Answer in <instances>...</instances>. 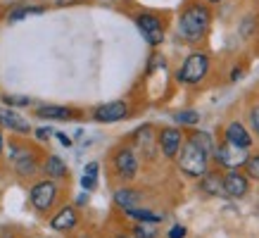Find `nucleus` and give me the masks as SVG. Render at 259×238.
Returning a JSON list of instances; mask_svg holds the SVG:
<instances>
[{"mask_svg": "<svg viewBox=\"0 0 259 238\" xmlns=\"http://www.w3.org/2000/svg\"><path fill=\"white\" fill-rule=\"evenodd\" d=\"M202 179V190L204 193H224V179L219 174H207L204 172Z\"/></svg>", "mask_w": 259, "mask_h": 238, "instance_id": "a211bd4d", "label": "nucleus"}, {"mask_svg": "<svg viewBox=\"0 0 259 238\" xmlns=\"http://www.w3.org/2000/svg\"><path fill=\"white\" fill-rule=\"evenodd\" d=\"M126 214L128 217H134V219H138V222H155L157 224L162 217L155 212H150V210H141V207H131V210H126Z\"/></svg>", "mask_w": 259, "mask_h": 238, "instance_id": "aec40b11", "label": "nucleus"}, {"mask_svg": "<svg viewBox=\"0 0 259 238\" xmlns=\"http://www.w3.org/2000/svg\"><path fill=\"white\" fill-rule=\"evenodd\" d=\"M0 152H3V134H0Z\"/></svg>", "mask_w": 259, "mask_h": 238, "instance_id": "7c9ffc66", "label": "nucleus"}, {"mask_svg": "<svg viewBox=\"0 0 259 238\" xmlns=\"http://www.w3.org/2000/svg\"><path fill=\"white\" fill-rule=\"evenodd\" d=\"M95 183H98V176H81V186H83V190H93Z\"/></svg>", "mask_w": 259, "mask_h": 238, "instance_id": "a878e982", "label": "nucleus"}, {"mask_svg": "<svg viewBox=\"0 0 259 238\" xmlns=\"http://www.w3.org/2000/svg\"><path fill=\"white\" fill-rule=\"evenodd\" d=\"M207 71H209V60L204 53H193V55L183 62V67L179 69L176 74V79L181 84H200V81L207 76Z\"/></svg>", "mask_w": 259, "mask_h": 238, "instance_id": "7ed1b4c3", "label": "nucleus"}, {"mask_svg": "<svg viewBox=\"0 0 259 238\" xmlns=\"http://www.w3.org/2000/svg\"><path fill=\"white\" fill-rule=\"evenodd\" d=\"M0 124L5 129L17 131V134H29V131H31L29 122H26L22 114H17L15 110H5V107H0Z\"/></svg>", "mask_w": 259, "mask_h": 238, "instance_id": "9b49d317", "label": "nucleus"}, {"mask_svg": "<svg viewBox=\"0 0 259 238\" xmlns=\"http://www.w3.org/2000/svg\"><path fill=\"white\" fill-rule=\"evenodd\" d=\"M126 114H128V105H126L124 100H112V103H105V105H100V107L93 112L95 122H102V124L121 122Z\"/></svg>", "mask_w": 259, "mask_h": 238, "instance_id": "6e6552de", "label": "nucleus"}, {"mask_svg": "<svg viewBox=\"0 0 259 238\" xmlns=\"http://www.w3.org/2000/svg\"><path fill=\"white\" fill-rule=\"evenodd\" d=\"M179 152H181V157H179L181 172H186L188 176H202L204 172H207L209 155H207V152H202L197 145H193V143L188 141Z\"/></svg>", "mask_w": 259, "mask_h": 238, "instance_id": "f03ea898", "label": "nucleus"}, {"mask_svg": "<svg viewBox=\"0 0 259 238\" xmlns=\"http://www.w3.org/2000/svg\"><path fill=\"white\" fill-rule=\"evenodd\" d=\"M209 22H212V17H209V10L204 5H190L181 15V36L186 41H200L209 29Z\"/></svg>", "mask_w": 259, "mask_h": 238, "instance_id": "f257e3e1", "label": "nucleus"}, {"mask_svg": "<svg viewBox=\"0 0 259 238\" xmlns=\"http://www.w3.org/2000/svg\"><path fill=\"white\" fill-rule=\"evenodd\" d=\"M186 236V229L183 226H174L171 231H169V238H183Z\"/></svg>", "mask_w": 259, "mask_h": 238, "instance_id": "c85d7f7f", "label": "nucleus"}, {"mask_svg": "<svg viewBox=\"0 0 259 238\" xmlns=\"http://www.w3.org/2000/svg\"><path fill=\"white\" fill-rule=\"evenodd\" d=\"M217 160H219L221 167H228V169L243 167L247 162V148H240V145H233V143H224V145L217 148Z\"/></svg>", "mask_w": 259, "mask_h": 238, "instance_id": "423d86ee", "label": "nucleus"}, {"mask_svg": "<svg viewBox=\"0 0 259 238\" xmlns=\"http://www.w3.org/2000/svg\"><path fill=\"white\" fill-rule=\"evenodd\" d=\"M190 143L193 145H197L202 152H207V155H212L214 150V143H212V136L207 134V131H195V134L190 136Z\"/></svg>", "mask_w": 259, "mask_h": 238, "instance_id": "f3484780", "label": "nucleus"}, {"mask_svg": "<svg viewBox=\"0 0 259 238\" xmlns=\"http://www.w3.org/2000/svg\"><path fill=\"white\" fill-rule=\"evenodd\" d=\"M38 12H43V8H17L15 12L10 15V22H19V19H24V17L38 15Z\"/></svg>", "mask_w": 259, "mask_h": 238, "instance_id": "5701e85b", "label": "nucleus"}, {"mask_svg": "<svg viewBox=\"0 0 259 238\" xmlns=\"http://www.w3.org/2000/svg\"><path fill=\"white\" fill-rule=\"evenodd\" d=\"M36 114L46 119H69L71 110L69 107H62V105H43V107L36 110Z\"/></svg>", "mask_w": 259, "mask_h": 238, "instance_id": "dca6fc26", "label": "nucleus"}, {"mask_svg": "<svg viewBox=\"0 0 259 238\" xmlns=\"http://www.w3.org/2000/svg\"><path fill=\"white\" fill-rule=\"evenodd\" d=\"M155 236H157V226H155V222L136 224V238H155Z\"/></svg>", "mask_w": 259, "mask_h": 238, "instance_id": "412c9836", "label": "nucleus"}, {"mask_svg": "<svg viewBox=\"0 0 259 238\" xmlns=\"http://www.w3.org/2000/svg\"><path fill=\"white\" fill-rule=\"evenodd\" d=\"M114 203H117L121 210H131V207H138L141 203V193L136 190H128V188H121L114 193Z\"/></svg>", "mask_w": 259, "mask_h": 238, "instance_id": "2eb2a0df", "label": "nucleus"}, {"mask_svg": "<svg viewBox=\"0 0 259 238\" xmlns=\"http://www.w3.org/2000/svg\"><path fill=\"white\" fill-rule=\"evenodd\" d=\"M245 167H247V174H250L252 179H259V155L257 157H247Z\"/></svg>", "mask_w": 259, "mask_h": 238, "instance_id": "393cba45", "label": "nucleus"}, {"mask_svg": "<svg viewBox=\"0 0 259 238\" xmlns=\"http://www.w3.org/2000/svg\"><path fill=\"white\" fill-rule=\"evenodd\" d=\"M46 172L50 176L60 179V176H67V165H64L57 155H50V157H48V162H46Z\"/></svg>", "mask_w": 259, "mask_h": 238, "instance_id": "6ab92c4d", "label": "nucleus"}, {"mask_svg": "<svg viewBox=\"0 0 259 238\" xmlns=\"http://www.w3.org/2000/svg\"><path fill=\"white\" fill-rule=\"evenodd\" d=\"M55 195H57V186L53 181H38L31 188V203L40 212L50 210V205L55 203Z\"/></svg>", "mask_w": 259, "mask_h": 238, "instance_id": "0eeeda50", "label": "nucleus"}, {"mask_svg": "<svg viewBox=\"0 0 259 238\" xmlns=\"http://www.w3.org/2000/svg\"><path fill=\"white\" fill-rule=\"evenodd\" d=\"M3 103L12 105V107H24V105H29L31 100H29V98H24V95H5V98H3Z\"/></svg>", "mask_w": 259, "mask_h": 238, "instance_id": "b1692460", "label": "nucleus"}, {"mask_svg": "<svg viewBox=\"0 0 259 238\" xmlns=\"http://www.w3.org/2000/svg\"><path fill=\"white\" fill-rule=\"evenodd\" d=\"M138 29H141L143 38L148 41L150 46H159L164 41V26L159 22V17L155 15H138Z\"/></svg>", "mask_w": 259, "mask_h": 238, "instance_id": "39448f33", "label": "nucleus"}, {"mask_svg": "<svg viewBox=\"0 0 259 238\" xmlns=\"http://www.w3.org/2000/svg\"><path fill=\"white\" fill-rule=\"evenodd\" d=\"M50 136H53V131H50V129H48V127H40V129H36V138H38V141H48Z\"/></svg>", "mask_w": 259, "mask_h": 238, "instance_id": "bb28decb", "label": "nucleus"}, {"mask_svg": "<svg viewBox=\"0 0 259 238\" xmlns=\"http://www.w3.org/2000/svg\"><path fill=\"white\" fill-rule=\"evenodd\" d=\"M209 3H221V0H209Z\"/></svg>", "mask_w": 259, "mask_h": 238, "instance_id": "2f4dec72", "label": "nucleus"}, {"mask_svg": "<svg viewBox=\"0 0 259 238\" xmlns=\"http://www.w3.org/2000/svg\"><path fill=\"white\" fill-rule=\"evenodd\" d=\"M181 143H183V138H181L179 129H164L159 134V148H162V152H164L166 157H176L179 155Z\"/></svg>", "mask_w": 259, "mask_h": 238, "instance_id": "9d476101", "label": "nucleus"}, {"mask_svg": "<svg viewBox=\"0 0 259 238\" xmlns=\"http://www.w3.org/2000/svg\"><path fill=\"white\" fill-rule=\"evenodd\" d=\"M250 119H252V127L257 129V134H259V105H257V107H252Z\"/></svg>", "mask_w": 259, "mask_h": 238, "instance_id": "cd10ccee", "label": "nucleus"}, {"mask_svg": "<svg viewBox=\"0 0 259 238\" xmlns=\"http://www.w3.org/2000/svg\"><path fill=\"white\" fill-rule=\"evenodd\" d=\"M57 138H60V143H62V145H67V148L71 145V138H69V136H64V134H60V131H57Z\"/></svg>", "mask_w": 259, "mask_h": 238, "instance_id": "c756f323", "label": "nucleus"}, {"mask_svg": "<svg viewBox=\"0 0 259 238\" xmlns=\"http://www.w3.org/2000/svg\"><path fill=\"white\" fill-rule=\"evenodd\" d=\"M224 193L233 195V198H240L247 193V179L238 172H231V174L224 179Z\"/></svg>", "mask_w": 259, "mask_h": 238, "instance_id": "f8f14e48", "label": "nucleus"}, {"mask_svg": "<svg viewBox=\"0 0 259 238\" xmlns=\"http://www.w3.org/2000/svg\"><path fill=\"white\" fill-rule=\"evenodd\" d=\"M10 157H12V167L17 169V174L31 176L38 169V160L26 145H10Z\"/></svg>", "mask_w": 259, "mask_h": 238, "instance_id": "20e7f679", "label": "nucleus"}, {"mask_svg": "<svg viewBox=\"0 0 259 238\" xmlns=\"http://www.w3.org/2000/svg\"><path fill=\"white\" fill-rule=\"evenodd\" d=\"M114 169H117V174L121 176V179H126V181L138 174V160H136L131 148H121V150L114 155Z\"/></svg>", "mask_w": 259, "mask_h": 238, "instance_id": "1a4fd4ad", "label": "nucleus"}, {"mask_svg": "<svg viewBox=\"0 0 259 238\" xmlns=\"http://www.w3.org/2000/svg\"><path fill=\"white\" fill-rule=\"evenodd\" d=\"M53 229L55 231H67V229H74L76 226V212H74V207H64L60 212L53 217Z\"/></svg>", "mask_w": 259, "mask_h": 238, "instance_id": "4468645a", "label": "nucleus"}, {"mask_svg": "<svg viewBox=\"0 0 259 238\" xmlns=\"http://www.w3.org/2000/svg\"><path fill=\"white\" fill-rule=\"evenodd\" d=\"M174 119L179 122V124H197L200 122V114L195 110H181L174 114Z\"/></svg>", "mask_w": 259, "mask_h": 238, "instance_id": "4be33fe9", "label": "nucleus"}, {"mask_svg": "<svg viewBox=\"0 0 259 238\" xmlns=\"http://www.w3.org/2000/svg\"><path fill=\"white\" fill-rule=\"evenodd\" d=\"M226 141L233 143V145H240V148H250V145H252L250 134H247V131H245V127H243V124H238V122L228 124V129H226Z\"/></svg>", "mask_w": 259, "mask_h": 238, "instance_id": "ddd939ff", "label": "nucleus"}]
</instances>
